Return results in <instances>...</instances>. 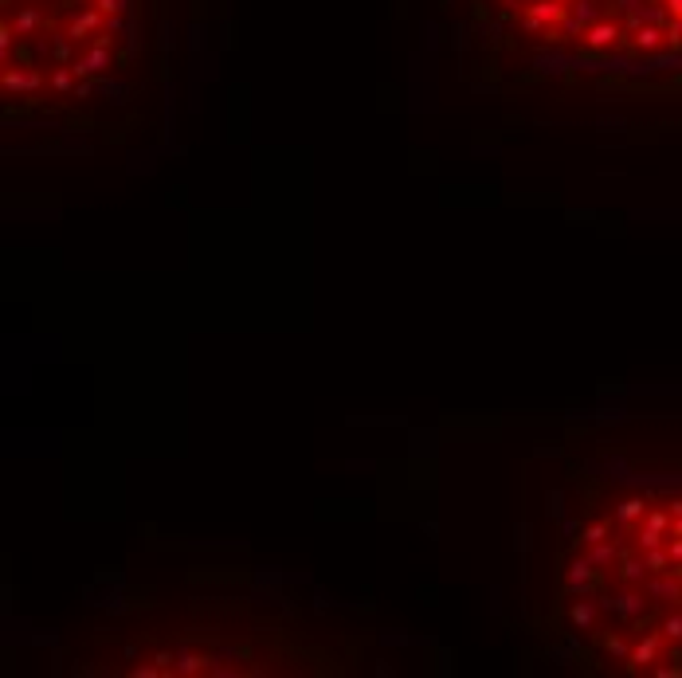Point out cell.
<instances>
[{
	"instance_id": "cell-1",
	"label": "cell",
	"mask_w": 682,
	"mask_h": 678,
	"mask_svg": "<svg viewBox=\"0 0 682 678\" xmlns=\"http://www.w3.org/2000/svg\"><path fill=\"white\" fill-rule=\"evenodd\" d=\"M526 635L596 678H682V412L600 416L549 447Z\"/></svg>"
},
{
	"instance_id": "cell-2",
	"label": "cell",
	"mask_w": 682,
	"mask_h": 678,
	"mask_svg": "<svg viewBox=\"0 0 682 678\" xmlns=\"http://www.w3.org/2000/svg\"><path fill=\"white\" fill-rule=\"evenodd\" d=\"M459 79L491 98L679 102L682 0H439Z\"/></svg>"
},
{
	"instance_id": "cell-3",
	"label": "cell",
	"mask_w": 682,
	"mask_h": 678,
	"mask_svg": "<svg viewBox=\"0 0 682 678\" xmlns=\"http://www.w3.org/2000/svg\"><path fill=\"white\" fill-rule=\"evenodd\" d=\"M150 0H0L4 126L106 130L141 95Z\"/></svg>"
},
{
	"instance_id": "cell-4",
	"label": "cell",
	"mask_w": 682,
	"mask_h": 678,
	"mask_svg": "<svg viewBox=\"0 0 682 678\" xmlns=\"http://www.w3.org/2000/svg\"><path fill=\"white\" fill-rule=\"evenodd\" d=\"M75 666L82 675H345L357 655L247 604H189L95 631Z\"/></svg>"
}]
</instances>
